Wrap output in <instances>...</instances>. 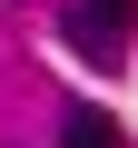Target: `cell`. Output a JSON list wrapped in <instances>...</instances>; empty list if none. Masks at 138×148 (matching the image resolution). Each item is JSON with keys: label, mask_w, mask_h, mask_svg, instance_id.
I'll list each match as a JSON object with an SVG mask.
<instances>
[{"label": "cell", "mask_w": 138, "mask_h": 148, "mask_svg": "<svg viewBox=\"0 0 138 148\" xmlns=\"http://www.w3.org/2000/svg\"><path fill=\"white\" fill-rule=\"evenodd\" d=\"M128 30H138V0H79V10H69V40H79L99 69H128V59H118Z\"/></svg>", "instance_id": "1"}, {"label": "cell", "mask_w": 138, "mask_h": 148, "mask_svg": "<svg viewBox=\"0 0 138 148\" xmlns=\"http://www.w3.org/2000/svg\"><path fill=\"white\" fill-rule=\"evenodd\" d=\"M59 148H118V119L89 109V99H79V109H59Z\"/></svg>", "instance_id": "2"}]
</instances>
